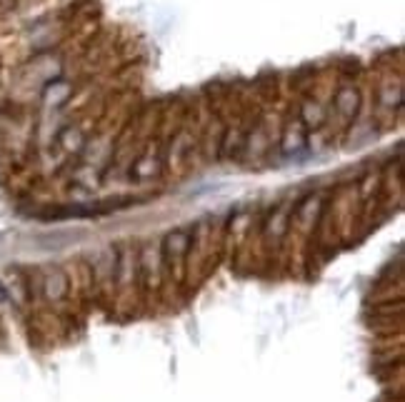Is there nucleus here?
Returning <instances> with one entry per match:
<instances>
[{"instance_id":"obj_2","label":"nucleus","mask_w":405,"mask_h":402,"mask_svg":"<svg viewBox=\"0 0 405 402\" xmlns=\"http://www.w3.org/2000/svg\"><path fill=\"white\" fill-rule=\"evenodd\" d=\"M323 208V203H320V198H308V200H303V203L298 205V217L303 222H308L311 220V215L315 217L318 215V210Z\"/></svg>"},{"instance_id":"obj_3","label":"nucleus","mask_w":405,"mask_h":402,"mask_svg":"<svg viewBox=\"0 0 405 402\" xmlns=\"http://www.w3.org/2000/svg\"><path fill=\"white\" fill-rule=\"evenodd\" d=\"M288 208H280L278 210V215L276 217H270V225H268V230L273 235H280L283 230H285V225H288Z\"/></svg>"},{"instance_id":"obj_1","label":"nucleus","mask_w":405,"mask_h":402,"mask_svg":"<svg viewBox=\"0 0 405 402\" xmlns=\"http://www.w3.org/2000/svg\"><path fill=\"white\" fill-rule=\"evenodd\" d=\"M190 247V235L185 230H173L163 243V252L168 257H183Z\"/></svg>"}]
</instances>
